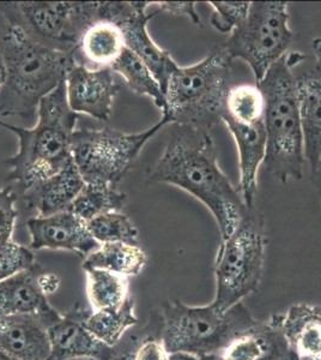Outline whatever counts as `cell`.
<instances>
[{
    "label": "cell",
    "mask_w": 321,
    "mask_h": 360,
    "mask_svg": "<svg viewBox=\"0 0 321 360\" xmlns=\"http://www.w3.org/2000/svg\"><path fill=\"white\" fill-rule=\"evenodd\" d=\"M148 181L175 185L199 200L215 217L221 240L232 236L248 209L221 169L210 132L199 129L178 125Z\"/></svg>",
    "instance_id": "6da1fadb"
},
{
    "label": "cell",
    "mask_w": 321,
    "mask_h": 360,
    "mask_svg": "<svg viewBox=\"0 0 321 360\" xmlns=\"http://www.w3.org/2000/svg\"><path fill=\"white\" fill-rule=\"evenodd\" d=\"M0 47L6 74L0 86V118L37 122L41 100L65 82L70 69L77 63L74 54L41 45L13 23L6 25Z\"/></svg>",
    "instance_id": "7a4b0ae2"
},
{
    "label": "cell",
    "mask_w": 321,
    "mask_h": 360,
    "mask_svg": "<svg viewBox=\"0 0 321 360\" xmlns=\"http://www.w3.org/2000/svg\"><path fill=\"white\" fill-rule=\"evenodd\" d=\"M79 115L67 101L66 81L41 100L33 127H15L0 120L18 137V152L5 164L10 167L8 181H16L22 193L60 172L72 158L71 137Z\"/></svg>",
    "instance_id": "3957f363"
},
{
    "label": "cell",
    "mask_w": 321,
    "mask_h": 360,
    "mask_svg": "<svg viewBox=\"0 0 321 360\" xmlns=\"http://www.w3.org/2000/svg\"><path fill=\"white\" fill-rule=\"evenodd\" d=\"M305 59L300 52L285 54L256 84L265 98L264 165L281 183L301 180L303 176L305 146L293 69Z\"/></svg>",
    "instance_id": "277c9868"
},
{
    "label": "cell",
    "mask_w": 321,
    "mask_h": 360,
    "mask_svg": "<svg viewBox=\"0 0 321 360\" xmlns=\"http://www.w3.org/2000/svg\"><path fill=\"white\" fill-rule=\"evenodd\" d=\"M232 62L223 46H218L195 65L176 66L166 88L162 115L171 124L210 132L222 122L234 81Z\"/></svg>",
    "instance_id": "5b68a950"
},
{
    "label": "cell",
    "mask_w": 321,
    "mask_h": 360,
    "mask_svg": "<svg viewBox=\"0 0 321 360\" xmlns=\"http://www.w3.org/2000/svg\"><path fill=\"white\" fill-rule=\"evenodd\" d=\"M161 315V340L169 354L188 353L200 358L221 354L259 323L242 303L220 310L212 303L188 307L173 300L163 304Z\"/></svg>",
    "instance_id": "8992f818"
},
{
    "label": "cell",
    "mask_w": 321,
    "mask_h": 360,
    "mask_svg": "<svg viewBox=\"0 0 321 360\" xmlns=\"http://www.w3.org/2000/svg\"><path fill=\"white\" fill-rule=\"evenodd\" d=\"M264 217L248 208L232 236L221 240L215 259L216 295L212 304L228 310L256 291L264 271Z\"/></svg>",
    "instance_id": "52a82bcc"
},
{
    "label": "cell",
    "mask_w": 321,
    "mask_h": 360,
    "mask_svg": "<svg viewBox=\"0 0 321 360\" xmlns=\"http://www.w3.org/2000/svg\"><path fill=\"white\" fill-rule=\"evenodd\" d=\"M0 11L35 41L64 53L74 54L86 29L107 21V1H13L0 3Z\"/></svg>",
    "instance_id": "ba28073f"
},
{
    "label": "cell",
    "mask_w": 321,
    "mask_h": 360,
    "mask_svg": "<svg viewBox=\"0 0 321 360\" xmlns=\"http://www.w3.org/2000/svg\"><path fill=\"white\" fill-rule=\"evenodd\" d=\"M171 124L167 115L154 127L138 134L105 129L74 130L71 153L86 184L115 185L125 176L143 147L163 127Z\"/></svg>",
    "instance_id": "9c48e42d"
},
{
    "label": "cell",
    "mask_w": 321,
    "mask_h": 360,
    "mask_svg": "<svg viewBox=\"0 0 321 360\" xmlns=\"http://www.w3.org/2000/svg\"><path fill=\"white\" fill-rule=\"evenodd\" d=\"M288 3L253 1L247 16L232 30L223 49L230 59H241L252 70L256 84L288 52L293 41Z\"/></svg>",
    "instance_id": "30bf717a"
},
{
    "label": "cell",
    "mask_w": 321,
    "mask_h": 360,
    "mask_svg": "<svg viewBox=\"0 0 321 360\" xmlns=\"http://www.w3.org/2000/svg\"><path fill=\"white\" fill-rule=\"evenodd\" d=\"M150 4L149 1H119L118 13L113 22L122 29L126 49L150 69L164 94L169 77L178 64L167 51L155 44L148 32V23L159 13V10L148 13Z\"/></svg>",
    "instance_id": "8fae6325"
},
{
    "label": "cell",
    "mask_w": 321,
    "mask_h": 360,
    "mask_svg": "<svg viewBox=\"0 0 321 360\" xmlns=\"http://www.w3.org/2000/svg\"><path fill=\"white\" fill-rule=\"evenodd\" d=\"M120 84L112 68L91 69L76 63L66 76L67 101L72 111L106 122L112 115L114 98Z\"/></svg>",
    "instance_id": "7c38bea8"
},
{
    "label": "cell",
    "mask_w": 321,
    "mask_h": 360,
    "mask_svg": "<svg viewBox=\"0 0 321 360\" xmlns=\"http://www.w3.org/2000/svg\"><path fill=\"white\" fill-rule=\"evenodd\" d=\"M27 229L30 250H67L86 258L101 245L91 237L86 222L71 210L32 217L27 221Z\"/></svg>",
    "instance_id": "4fadbf2b"
},
{
    "label": "cell",
    "mask_w": 321,
    "mask_h": 360,
    "mask_svg": "<svg viewBox=\"0 0 321 360\" xmlns=\"http://www.w3.org/2000/svg\"><path fill=\"white\" fill-rule=\"evenodd\" d=\"M88 312L76 307L49 326L47 332L52 351L49 360L113 359L114 348L102 344L86 329L84 319Z\"/></svg>",
    "instance_id": "5bb4252c"
},
{
    "label": "cell",
    "mask_w": 321,
    "mask_h": 360,
    "mask_svg": "<svg viewBox=\"0 0 321 360\" xmlns=\"http://www.w3.org/2000/svg\"><path fill=\"white\" fill-rule=\"evenodd\" d=\"M42 269L39 264L23 270L0 283V319L8 316H35L49 327L60 319L48 303L47 295L41 291L37 274Z\"/></svg>",
    "instance_id": "9a60e30c"
},
{
    "label": "cell",
    "mask_w": 321,
    "mask_h": 360,
    "mask_svg": "<svg viewBox=\"0 0 321 360\" xmlns=\"http://www.w3.org/2000/svg\"><path fill=\"white\" fill-rule=\"evenodd\" d=\"M222 122L227 125L237 146L241 197L247 208H253L258 186V171L266 156L264 122L241 124L225 115L222 117Z\"/></svg>",
    "instance_id": "2e32d148"
},
{
    "label": "cell",
    "mask_w": 321,
    "mask_h": 360,
    "mask_svg": "<svg viewBox=\"0 0 321 360\" xmlns=\"http://www.w3.org/2000/svg\"><path fill=\"white\" fill-rule=\"evenodd\" d=\"M48 327L35 316L0 319V351L16 360L51 359Z\"/></svg>",
    "instance_id": "e0dca14e"
},
{
    "label": "cell",
    "mask_w": 321,
    "mask_h": 360,
    "mask_svg": "<svg viewBox=\"0 0 321 360\" xmlns=\"http://www.w3.org/2000/svg\"><path fill=\"white\" fill-rule=\"evenodd\" d=\"M84 185L86 181L72 159L55 176L23 193V198L28 208L37 210V217H49L69 210Z\"/></svg>",
    "instance_id": "ac0fdd59"
},
{
    "label": "cell",
    "mask_w": 321,
    "mask_h": 360,
    "mask_svg": "<svg viewBox=\"0 0 321 360\" xmlns=\"http://www.w3.org/2000/svg\"><path fill=\"white\" fill-rule=\"evenodd\" d=\"M306 161L313 176L321 159V71L313 69L296 77Z\"/></svg>",
    "instance_id": "d6986e66"
},
{
    "label": "cell",
    "mask_w": 321,
    "mask_h": 360,
    "mask_svg": "<svg viewBox=\"0 0 321 360\" xmlns=\"http://www.w3.org/2000/svg\"><path fill=\"white\" fill-rule=\"evenodd\" d=\"M289 349L276 315L234 340L220 356L222 360H281Z\"/></svg>",
    "instance_id": "ffe728a7"
},
{
    "label": "cell",
    "mask_w": 321,
    "mask_h": 360,
    "mask_svg": "<svg viewBox=\"0 0 321 360\" xmlns=\"http://www.w3.org/2000/svg\"><path fill=\"white\" fill-rule=\"evenodd\" d=\"M289 346L300 358L321 356V307L296 304L278 315Z\"/></svg>",
    "instance_id": "44dd1931"
},
{
    "label": "cell",
    "mask_w": 321,
    "mask_h": 360,
    "mask_svg": "<svg viewBox=\"0 0 321 360\" xmlns=\"http://www.w3.org/2000/svg\"><path fill=\"white\" fill-rule=\"evenodd\" d=\"M122 29L110 21H98L86 29L74 54L79 52L91 69L112 68L125 49Z\"/></svg>",
    "instance_id": "7402d4cb"
},
{
    "label": "cell",
    "mask_w": 321,
    "mask_h": 360,
    "mask_svg": "<svg viewBox=\"0 0 321 360\" xmlns=\"http://www.w3.org/2000/svg\"><path fill=\"white\" fill-rule=\"evenodd\" d=\"M147 261V254L139 244L105 243L84 258L83 270H107L125 278H131L142 273Z\"/></svg>",
    "instance_id": "603a6c76"
},
{
    "label": "cell",
    "mask_w": 321,
    "mask_h": 360,
    "mask_svg": "<svg viewBox=\"0 0 321 360\" xmlns=\"http://www.w3.org/2000/svg\"><path fill=\"white\" fill-rule=\"evenodd\" d=\"M86 291L93 311L115 310L132 297L129 278L107 270H86Z\"/></svg>",
    "instance_id": "cb8c5ba5"
},
{
    "label": "cell",
    "mask_w": 321,
    "mask_h": 360,
    "mask_svg": "<svg viewBox=\"0 0 321 360\" xmlns=\"http://www.w3.org/2000/svg\"><path fill=\"white\" fill-rule=\"evenodd\" d=\"M138 323L134 310V300L131 297L126 303L115 310L88 312L84 324L93 335L108 347H117L129 329Z\"/></svg>",
    "instance_id": "d4e9b609"
},
{
    "label": "cell",
    "mask_w": 321,
    "mask_h": 360,
    "mask_svg": "<svg viewBox=\"0 0 321 360\" xmlns=\"http://www.w3.org/2000/svg\"><path fill=\"white\" fill-rule=\"evenodd\" d=\"M126 193L113 185L86 184L69 210L84 222L112 212H120L126 203Z\"/></svg>",
    "instance_id": "484cf974"
},
{
    "label": "cell",
    "mask_w": 321,
    "mask_h": 360,
    "mask_svg": "<svg viewBox=\"0 0 321 360\" xmlns=\"http://www.w3.org/2000/svg\"><path fill=\"white\" fill-rule=\"evenodd\" d=\"M112 70L122 75L127 86L137 94L147 95L154 100L155 105L161 111L166 110V98L159 83L150 69L132 51L125 47L117 62L112 65Z\"/></svg>",
    "instance_id": "4316f807"
},
{
    "label": "cell",
    "mask_w": 321,
    "mask_h": 360,
    "mask_svg": "<svg viewBox=\"0 0 321 360\" xmlns=\"http://www.w3.org/2000/svg\"><path fill=\"white\" fill-rule=\"evenodd\" d=\"M265 98L261 88L252 84L232 86L225 100L224 115L241 124L264 122Z\"/></svg>",
    "instance_id": "83f0119b"
},
{
    "label": "cell",
    "mask_w": 321,
    "mask_h": 360,
    "mask_svg": "<svg viewBox=\"0 0 321 360\" xmlns=\"http://www.w3.org/2000/svg\"><path fill=\"white\" fill-rule=\"evenodd\" d=\"M88 231L98 244L127 243L138 245V229L120 212L103 214L86 222Z\"/></svg>",
    "instance_id": "f1b7e54d"
},
{
    "label": "cell",
    "mask_w": 321,
    "mask_h": 360,
    "mask_svg": "<svg viewBox=\"0 0 321 360\" xmlns=\"http://www.w3.org/2000/svg\"><path fill=\"white\" fill-rule=\"evenodd\" d=\"M33 251L10 240L0 245V283L35 266Z\"/></svg>",
    "instance_id": "f546056e"
},
{
    "label": "cell",
    "mask_w": 321,
    "mask_h": 360,
    "mask_svg": "<svg viewBox=\"0 0 321 360\" xmlns=\"http://www.w3.org/2000/svg\"><path fill=\"white\" fill-rule=\"evenodd\" d=\"M211 25L222 34H232L244 22L251 6L249 1H211Z\"/></svg>",
    "instance_id": "4dcf8cb0"
},
{
    "label": "cell",
    "mask_w": 321,
    "mask_h": 360,
    "mask_svg": "<svg viewBox=\"0 0 321 360\" xmlns=\"http://www.w3.org/2000/svg\"><path fill=\"white\" fill-rule=\"evenodd\" d=\"M17 193L11 186H0V245L13 240V227L18 210Z\"/></svg>",
    "instance_id": "1f68e13d"
},
{
    "label": "cell",
    "mask_w": 321,
    "mask_h": 360,
    "mask_svg": "<svg viewBox=\"0 0 321 360\" xmlns=\"http://www.w3.org/2000/svg\"><path fill=\"white\" fill-rule=\"evenodd\" d=\"M169 356L161 338L156 339L149 336L138 341L134 347L132 360H169Z\"/></svg>",
    "instance_id": "d6a6232c"
},
{
    "label": "cell",
    "mask_w": 321,
    "mask_h": 360,
    "mask_svg": "<svg viewBox=\"0 0 321 360\" xmlns=\"http://www.w3.org/2000/svg\"><path fill=\"white\" fill-rule=\"evenodd\" d=\"M159 5V11H166V13H174V15H183L188 16L195 25H200L199 15L195 10L197 3H171V1H162V3H156Z\"/></svg>",
    "instance_id": "836d02e7"
},
{
    "label": "cell",
    "mask_w": 321,
    "mask_h": 360,
    "mask_svg": "<svg viewBox=\"0 0 321 360\" xmlns=\"http://www.w3.org/2000/svg\"><path fill=\"white\" fill-rule=\"evenodd\" d=\"M37 283L40 286L41 291L48 297L58 291V288L60 286V278L53 273H46L45 270L41 269L37 274Z\"/></svg>",
    "instance_id": "e575fe53"
},
{
    "label": "cell",
    "mask_w": 321,
    "mask_h": 360,
    "mask_svg": "<svg viewBox=\"0 0 321 360\" xmlns=\"http://www.w3.org/2000/svg\"><path fill=\"white\" fill-rule=\"evenodd\" d=\"M138 341L136 340L132 346L127 345L126 347L122 348L120 345H118L117 347H114V356L112 360H132V356H133L134 347L137 346Z\"/></svg>",
    "instance_id": "d590c367"
},
{
    "label": "cell",
    "mask_w": 321,
    "mask_h": 360,
    "mask_svg": "<svg viewBox=\"0 0 321 360\" xmlns=\"http://www.w3.org/2000/svg\"><path fill=\"white\" fill-rule=\"evenodd\" d=\"M313 52L315 56V68L321 71V37H317L313 41Z\"/></svg>",
    "instance_id": "8d00e7d4"
},
{
    "label": "cell",
    "mask_w": 321,
    "mask_h": 360,
    "mask_svg": "<svg viewBox=\"0 0 321 360\" xmlns=\"http://www.w3.org/2000/svg\"><path fill=\"white\" fill-rule=\"evenodd\" d=\"M169 360H202V358L188 353H171Z\"/></svg>",
    "instance_id": "74e56055"
},
{
    "label": "cell",
    "mask_w": 321,
    "mask_h": 360,
    "mask_svg": "<svg viewBox=\"0 0 321 360\" xmlns=\"http://www.w3.org/2000/svg\"><path fill=\"white\" fill-rule=\"evenodd\" d=\"M5 64L4 58H3V53H1V47H0V86H3L5 82Z\"/></svg>",
    "instance_id": "f35d334b"
},
{
    "label": "cell",
    "mask_w": 321,
    "mask_h": 360,
    "mask_svg": "<svg viewBox=\"0 0 321 360\" xmlns=\"http://www.w3.org/2000/svg\"><path fill=\"white\" fill-rule=\"evenodd\" d=\"M281 360H300V356H297L296 353L290 348Z\"/></svg>",
    "instance_id": "ab89813d"
},
{
    "label": "cell",
    "mask_w": 321,
    "mask_h": 360,
    "mask_svg": "<svg viewBox=\"0 0 321 360\" xmlns=\"http://www.w3.org/2000/svg\"><path fill=\"white\" fill-rule=\"evenodd\" d=\"M313 178H317V179L320 180L321 183V159L320 162H319V165H317V171H315V173H314Z\"/></svg>",
    "instance_id": "60d3db41"
},
{
    "label": "cell",
    "mask_w": 321,
    "mask_h": 360,
    "mask_svg": "<svg viewBox=\"0 0 321 360\" xmlns=\"http://www.w3.org/2000/svg\"><path fill=\"white\" fill-rule=\"evenodd\" d=\"M202 360H222L220 354H212V356H202Z\"/></svg>",
    "instance_id": "b9f144b4"
},
{
    "label": "cell",
    "mask_w": 321,
    "mask_h": 360,
    "mask_svg": "<svg viewBox=\"0 0 321 360\" xmlns=\"http://www.w3.org/2000/svg\"><path fill=\"white\" fill-rule=\"evenodd\" d=\"M0 360H16L13 359V356H8L6 353L0 351Z\"/></svg>",
    "instance_id": "7bdbcfd3"
},
{
    "label": "cell",
    "mask_w": 321,
    "mask_h": 360,
    "mask_svg": "<svg viewBox=\"0 0 321 360\" xmlns=\"http://www.w3.org/2000/svg\"><path fill=\"white\" fill-rule=\"evenodd\" d=\"M300 360H321V356H312V358H300Z\"/></svg>",
    "instance_id": "ee69618b"
},
{
    "label": "cell",
    "mask_w": 321,
    "mask_h": 360,
    "mask_svg": "<svg viewBox=\"0 0 321 360\" xmlns=\"http://www.w3.org/2000/svg\"><path fill=\"white\" fill-rule=\"evenodd\" d=\"M71 360H98V359H91V358H81V359H71Z\"/></svg>",
    "instance_id": "f6af8a7d"
}]
</instances>
